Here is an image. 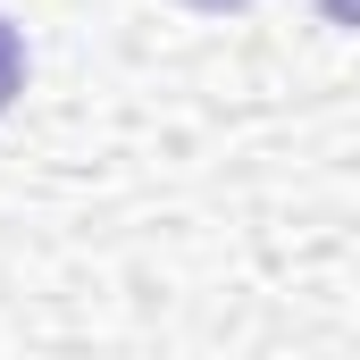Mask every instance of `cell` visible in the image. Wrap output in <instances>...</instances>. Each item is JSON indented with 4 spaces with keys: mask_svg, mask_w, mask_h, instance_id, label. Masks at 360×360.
<instances>
[{
    "mask_svg": "<svg viewBox=\"0 0 360 360\" xmlns=\"http://www.w3.org/2000/svg\"><path fill=\"white\" fill-rule=\"evenodd\" d=\"M17 92H25V34L0 17V109H8Z\"/></svg>",
    "mask_w": 360,
    "mask_h": 360,
    "instance_id": "6da1fadb",
    "label": "cell"
},
{
    "mask_svg": "<svg viewBox=\"0 0 360 360\" xmlns=\"http://www.w3.org/2000/svg\"><path fill=\"white\" fill-rule=\"evenodd\" d=\"M319 8H327L335 25H360V0H319Z\"/></svg>",
    "mask_w": 360,
    "mask_h": 360,
    "instance_id": "7a4b0ae2",
    "label": "cell"
},
{
    "mask_svg": "<svg viewBox=\"0 0 360 360\" xmlns=\"http://www.w3.org/2000/svg\"><path fill=\"white\" fill-rule=\"evenodd\" d=\"M193 8H210V17H218V8H243V0H193Z\"/></svg>",
    "mask_w": 360,
    "mask_h": 360,
    "instance_id": "3957f363",
    "label": "cell"
}]
</instances>
